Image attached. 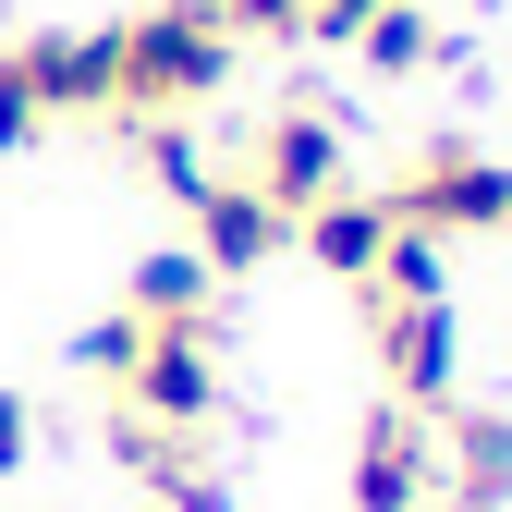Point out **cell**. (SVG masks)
Instances as JSON below:
<instances>
[{"label":"cell","mask_w":512,"mask_h":512,"mask_svg":"<svg viewBox=\"0 0 512 512\" xmlns=\"http://www.w3.org/2000/svg\"><path fill=\"white\" fill-rule=\"evenodd\" d=\"M232 25H220V0H147V13H122L110 25V122H183V110H208L220 74H232Z\"/></svg>","instance_id":"obj_1"},{"label":"cell","mask_w":512,"mask_h":512,"mask_svg":"<svg viewBox=\"0 0 512 512\" xmlns=\"http://www.w3.org/2000/svg\"><path fill=\"white\" fill-rule=\"evenodd\" d=\"M391 220H403V232H439V244L500 232V220H512V159H488V147H464V135H427V159H415V183L391 196Z\"/></svg>","instance_id":"obj_2"},{"label":"cell","mask_w":512,"mask_h":512,"mask_svg":"<svg viewBox=\"0 0 512 512\" xmlns=\"http://www.w3.org/2000/svg\"><path fill=\"white\" fill-rule=\"evenodd\" d=\"M244 183H256V196H269L281 220L330 208L342 183H354V147H342V110H317V98L269 110V122H256V159H244Z\"/></svg>","instance_id":"obj_3"},{"label":"cell","mask_w":512,"mask_h":512,"mask_svg":"<svg viewBox=\"0 0 512 512\" xmlns=\"http://www.w3.org/2000/svg\"><path fill=\"white\" fill-rule=\"evenodd\" d=\"M110 403L147 415V427H171V439H208V415H220V354H208V330H147L135 366L110 378Z\"/></svg>","instance_id":"obj_4"},{"label":"cell","mask_w":512,"mask_h":512,"mask_svg":"<svg viewBox=\"0 0 512 512\" xmlns=\"http://www.w3.org/2000/svg\"><path fill=\"white\" fill-rule=\"evenodd\" d=\"M439 500V427L415 403H378L354 439V512H427Z\"/></svg>","instance_id":"obj_5"},{"label":"cell","mask_w":512,"mask_h":512,"mask_svg":"<svg viewBox=\"0 0 512 512\" xmlns=\"http://www.w3.org/2000/svg\"><path fill=\"white\" fill-rule=\"evenodd\" d=\"M13 61H25L49 122H110V74H122L110 25H37V37H13Z\"/></svg>","instance_id":"obj_6"},{"label":"cell","mask_w":512,"mask_h":512,"mask_svg":"<svg viewBox=\"0 0 512 512\" xmlns=\"http://www.w3.org/2000/svg\"><path fill=\"white\" fill-rule=\"evenodd\" d=\"M452 366H464V317L452 305H378V378L391 403H452Z\"/></svg>","instance_id":"obj_7"},{"label":"cell","mask_w":512,"mask_h":512,"mask_svg":"<svg viewBox=\"0 0 512 512\" xmlns=\"http://www.w3.org/2000/svg\"><path fill=\"white\" fill-rule=\"evenodd\" d=\"M293 244V220L256 196V183L232 171V183H208L196 196V256H208V281H244V269H269V256Z\"/></svg>","instance_id":"obj_8"},{"label":"cell","mask_w":512,"mask_h":512,"mask_svg":"<svg viewBox=\"0 0 512 512\" xmlns=\"http://www.w3.org/2000/svg\"><path fill=\"white\" fill-rule=\"evenodd\" d=\"M391 232H403V220H391V196H354V183H342L330 208H305V220H293V244H305V256H317L330 281H354V293L378 281V256H391Z\"/></svg>","instance_id":"obj_9"},{"label":"cell","mask_w":512,"mask_h":512,"mask_svg":"<svg viewBox=\"0 0 512 512\" xmlns=\"http://www.w3.org/2000/svg\"><path fill=\"white\" fill-rule=\"evenodd\" d=\"M439 488L464 512H500L512 500V415H452L439 427Z\"/></svg>","instance_id":"obj_10"},{"label":"cell","mask_w":512,"mask_h":512,"mask_svg":"<svg viewBox=\"0 0 512 512\" xmlns=\"http://www.w3.org/2000/svg\"><path fill=\"white\" fill-rule=\"evenodd\" d=\"M342 49L366 61V74H427V61H464V37L439 25L427 0H391V13H366V25H354Z\"/></svg>","instance_id":"obj_11"},{"label":"cell","mask_w":512,"mask_h":512,"mask_svg":"<svg viewBox=\"0 0 512 512\" xmlns=\"http://www.w3.org/2000/svg\"><path fill=\"white\" fill-rule=\"evenodd\" d=\"M208 293H220V281H208L196 244H183V256H147V269L122 281V305H135L147 330H208Z\"/></svg>","instance_id":"obj_12"},{"label":"cell","mask_w":512,"mask_h":512,"mask_svg":"<svg viewBox=\"0 0 512 512\" xmlns=\"http://www.w3.org/2000/svg\"><path fill=\"white\" fill-rule=\"evenodd\" d=\"M366 305H452V244H439V232H391Z\"/></svg>","instance_id":"obj_13"},{"label":"cell","mask_w":512,"mask_h":512,"mask_svg":"<svg viewBox=\"0 0 512 512\" xmlns=\"http://www.w3.org/2000/svg\"><path fill=\"white\" fill-rule=\"evenodd\" d=\"M122 135H135V159H147V183H171L183 208H196L208 183H220V171H208V147L183 135V122H122Z\"/></svg>","instance_id":"obj_14"},{"label":"cell","mask_w":512,"mask_h":512,"mask_svg":"<svg viewBox=\"0 0 512 512\" xmlns=\"http://www.w3.org/2000/svg\"><path fill=\"white\" fill-rule=\"evenodd\" d=\"M135 342H147V317H135V305H110V317H98V330L74 342V366H86V378H98V391H110V378H122V366H135Z\"/></svg>","instance_id":"obj_15"},{"label":"cell","mask_w":512,"mask_h":512,"mask_svg":"<svg viewBox=\"0 0 512 512\" xmlns=\"http://www.w3.org/2000/svg\"><path fill=\"white\" fill-rule=\"evenodd\" d=\"M220 25L256 37V49H293V37H305V0H220Z\"/></svg>","instance_id":"obj_16"},{"label":"cell","mask_w":512,"mask_h":512,"mask_svg":"<svg viewBox=\"0 0 512 512\" xmlns=\"http://www.w3.org/2000/svg\"><path fill=\"white\" fill-rule=\"evenodd\" d=\"M25 452H37V415H25V391H0V488L25 476Z\"/></svg>","instance_id":"obj_17"},{"label":"cell","mask_w":512,"mask_h":512,"mask_svg":"<svg viewBox=\"0 0 512 512\" xmlns=\"http://www.w3.org/2000/svg\"><path fill=\"white\" fill-rule=\"evenodd\" d=\"M366 13H391V0H305V37H330V49H342Z\"/></svg>","instance_id":"obj_18"},{"label":"cell","mask_w":512,"mask_h":512,"mask_svg":"<svg viewBox=\"0 0 512 512\" xmlns=\"http://www.w3.org/2000/svg\"><path fill=\"white\" fill-rule=\"evenodd\" d=\"M427 512H464V500H427Z\"/></svg>","instance_id":"obj_19"},{"label":"cell","mask_w":512,"mask_h":512,"mask_svg":"<svg viewBox=\"0 0 512 512\" xmlns=\"http://www.w3.org/2000/svg\"><path fill=\"white\" fill-rule=\"evenodd\" d=\"M500 232H512V220H500Z\"/></svg>","instance_id":"obj_20"}]
</instances>
